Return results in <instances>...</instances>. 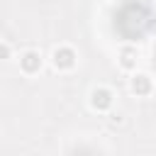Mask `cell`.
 I'll return each mask as SVG.
<instances>
[{"instance_id": "cell-4", "label": "cell", "mask_w": 156, "mask_h": 156, "mask_svg": "<svg viewBox=\"0 0 156 156\" xmlns=\"http://www.w3.org/2000/svg\"><path fill=\"white\" fill-rule=\"evenodd\" d=\"M151 88H154V83L146 73H134L132 76V93L134 95H149Z\"/></svg>"}, {"instance_id": "cell-1", "label": "cell", "mask_w": 156, "mask_h": 156, "mask_svg": "<svg viewBox=\"0 0 156 156\" xmlns=\"http://www.w3.org/2000/svg\"><path fill=\"white\" fill-rule=\"evenodd\" d=\"M51 61H54V66H56L58 71H71V68H76V63H78V54H76L71 46H58V49H54Z\"/></svg>"}, {"instance_id": "cell-5", "label": "cell", "mask_w": 156, "mask_h": 156, "mask_svg": "<svg viewBox=\"0 0 156 156\" xmlns=\"http://www.w3.org/2000/svg\"><path fill=\"white\" fill-rule=\"evenodd\" d=\"M136 58H139V54H136L134 46H124V49L119 51V66H122L124 71H134V68H136Z\"/></svg>"}, {"instance_id": "cell-6", "label": "cell", "mask_w": 156, "mask_h": 156, "mask_svg": "<svg viewBox=\"0 0 156 156\" xmlns=\"http://www.w3.org/2000/svg\"><path fill=\"white\" fill-rule=\"evenodd\" d=\"M10 54H12V49L7 44H0V58H10Z\"/></svg>"}, {"instance_id": "cell-3", "label": "cell", "mask_w": 156, "mask_h": 156, "mask_svg": "<svg viewBox=\"0 0 156 156\" xmlns=\"http://www.w3.org/2000/svg\"><path fill=\"white\" fill-rule=\"evenodd\" d=\"M20 68L24 71V73H37L39 68H41V54L39 51H24L22 56H20Z\"/></svg>"}, {"instance_id": "cell-2", "label": "cell", "mask_w": 156, "mask_h": 156, "mask_svg": "<svg viewBox=\"0 0 156 156\" xmlns=\"http://www.w3.org/2000/svg\"><path fill=\"white\" fill-rule=\"evenodd\" d=\"M112 102H115V95H112L110 88H95V90L90 93V105H93V110H98V112H107V110L112 107Z\"/></svg>"}]
</instances>
